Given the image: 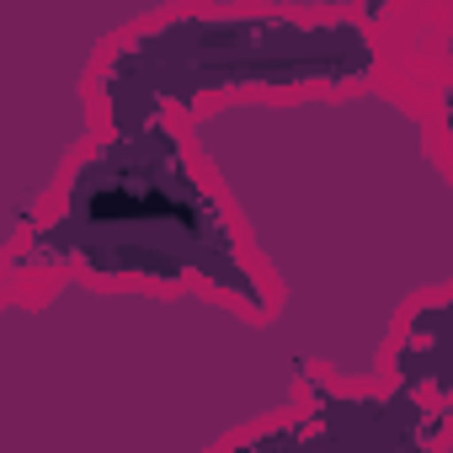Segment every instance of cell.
<instances>
[{
	"label": "cell",
	"mask_w": 453,
	"mask_h": 453,
	"mask_svg": "<svg viewBox=\"0 0 453 453\" xmlns=\"http://www.w3.org/2000/svg\"><path fill=\"white\" fill-rule=\"evenodd\" d=\"M27 262H86L102 278H203L262 304L257 278L235 257L219 203L187 176L176 134L160 112L118 123V134L75 171L65 213L38 230Z\"/></svg>",
	"instance_id": "1"
}]
</instances>
